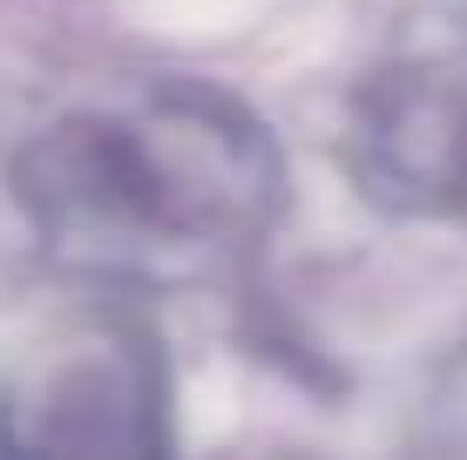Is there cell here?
<instances>
[{
  "instance_id": "3957f363",
  "label": "cell",
  "mask_w": 467,
  "mask_h": 460,
  "mask_svg": "<svg viewBox=\"0 0 467 460\" xmlns=\"http://www.w3.org/2000/svg\"><path fill=\"white\" fill-rule=\"evenodd\" d=\"M346 177L407 224H467V7L407 27L346 102Z\"/></svg>"
},
{
  "instance_id": "6da1fadb",
  "label": "cell",
  "mask_w": 467,
  "mask_h": 460,
  "mask_svg": "<svg viewBox=\"0 0 467 460\" xmlns=\"http://www.w3.org/2000/svg\"><path fill=\"white\" fill-rule=\"evenodd\" d=\"M14 210L68 278L176 291L244 271L292 203V169L244 95L163 75L41 122L7 163Z\"/></svg>"
},
{
  "instance_id": "7a4b0ae2",
  "label": "cell",
  "mask_w": 467,
  "mask_h": 460,
  "mask_svg": "<svg viewBox=\"0 0 467 460\" xmlns=\"http://www.w3.org/2000/svg\"><path fill=\"white\" fill-rule=\"evenodd\" d=\"M7 454H163L170 366L150 325L116 305L68 312L0 366Z\"/></svg>"
},
{
  "instance_id": "277c9868",
  "label": "cell",
  "mask_w": 467,
  "mask_h": 460,
  "mask_svg": "<svg viewBox=\"0 0 467 460\" xmlns=\"http://www.w3.org/2000/svg\"><path fill=\"white\" fill-rule=\"evenodd\" d=\"M433 420L454 447H467V345H454V359L433 379Z\"/></svg>"
}]
</instances>
